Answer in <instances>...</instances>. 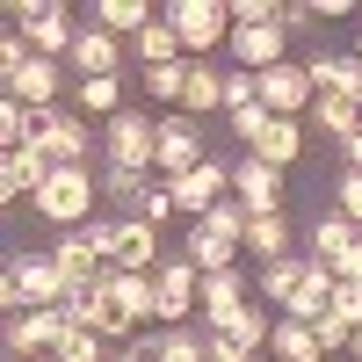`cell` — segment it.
I'll list each match as a JSON object with an SVG mask.
<instances>
[{
	"label": "cell",
	"mask_w": 362,
	"mask_h": 362,
	"mask_svg": "<svg viewBox=\"0 0 362 362\" xmlns=\"http://www.w3.org/2000/svg\"><path fill=\"white\" fill-rule=\"evenodd\" d=\"M95 203H102V167H58L44 189L29 196V210H37L44 225H58V232L95 225Z\"/></svg>",
	"instance_id": "1"
},
{
	"label": "cell",
	"mask_w": 362,
	"mask_h": 362,
	"mask_svg": "<svg viewBox=\"0 0 362 362\" xmlns=\"http://www.w3.org/2000/svg\"><path fill=\"white\" fill-rule=\"evenodd\" d=\"M8 22L22 29V44L37 51V58H73V44H80V29H73V8L66 0H15L8 8Z\"/></svg>",
	"instance_id": "2"
},
{
	"label": "cell",
	"mask_w": 362,
	"mask_h": 362,
	"mask_svg": "<svg viewBox=\"0 0 362 362\" xmlns=\"http://www.w3.org/2000/svg\"><path fill=\"white\" fill-rule=\"evenodd\" d=\"M174 22V37L189 58H210L218 44H232V0H167L160 8Z\"/></svg>",
	"instance_id": "3"
},
{
	"label": "cell",
	"mask_w": 362,
	"mask_h": 362,
	"mask_svg": "<svg viewBox=\"0 0 362 362\" xmlns=\"http://www.w3.org/2000/svg\"><path fill=\"white\" fill-rule=\"evenodd\" d=\"M153 160H160V116L124 109V116H109V124H102V167H131V174H145Z\"/></svg>",
	"instance_id": "4"
},
{
	"label": "cell",
	"mask_w": 362,
	"mask_h": 362,
	"mask_svg": "<svg viewBox=\"0 0 362 362\" xmlns=\"http://www.w3.org/2000/svg\"><path fill=\"white\" fill-rule=\"evenodd\" d=\"M29 145H44L58 167H95V153H102V138L87 131V116H80V109H44Z\"/></svg>",
	"instance_id": "5"
},
{
	"label": "cell",
	"mask_w": 362,
	"mask_h": 362,
	"mask_svg": "<svg viewBox=\"0 0 362 362\" xmlns=\"http://www.w3.org/2000/svg\"><path fill=\"white\" fill-rule=\"evenodd\" d=\"M196 297H203V268H196L189 254H167V261L153 268V305H160V319H167V326L196 319Z\"/></svg>",
	"instance_id": "6"
},
{
	"label": "cell",
	"mask_w": 362,
	"mask_h": 362,
	"mask_svg": "<svg viewBox=\"0 0 362 362\" xmlns=\"http://www.w3.org/2000/svg\"><path fill=\"white\" fill-rule=\"evenodd\" d=\"M210 153H203V124H196V116H160V160H153V174L160 181H181V174H196Z\"/></svg>",
	"instance_id": "7"
},
{
	"label": "cell",
	"mask_w": 362,
	"mask_h": 362,
	"mask_svg": "<svg viewBox=\"0 0 362 362\" xmlns=\"http://www.w3.org/2000/svg\"><path fill=\"white\" fill-rule=\"evenodd\" d=\"M8 276L22 283V305H29V312H58V305L73 297L66 268H58L51 254H15V261H8Z\"/></svg>",
	"instance_id": "8"
},
{
	"label": "cell",
	"mask_w": 362,
	"mask_h": 362,
	"mask_svg": "<svg viewBox=\"0 0 362 362\" xmlns=\"http://www.w3.org/2000/svg\"><path fill=\"white\" fill-rule=\"evenodd\" d=\"M312 102H319V87H312L305 66H290V58H283V66L261 73V109H268V116H290V124H297V116H312Z\"/></svg>",
	"instance_id": "9"
},
{
	"label": "cell",
	"mask_w": 362,
	"mask_h": 362,
	"mask_svg": "<svg viewBox=\"0 0 362 362\" xmlns=\"http://www.w3.org/2000/svg\"><path fill=\"white\" fill-rule=\"evenodd\" d=\"M167 254H160V225H145V218H116V254L109 268H124V276H153Z\"/></svg>",
	"instance_id": "10"
},
{
	"label": "cell",
	"mask_w": 362,
	"mask_h": 362,
	"mask_svg": "<svg viewBox=\"0 0 362 362\" xmlns=\"http://www.w3.org/2000/svg\"><path fill=\"white\" fill-rule=\"evenodd\" d=\"M58 174V160L44 153V145H22V153H0V203H22V196H37L44 181Z\"/></svg>",
	"instance_id": "11"
},
{
	"label": "cell",
	"mask_w": 362,
	"mask_h": 362,
	"mask_svg": "<svg viewBox=\"0 0 362 362\" xmlns=\"http://www.w3.org/2000/svg\"><path fill=\"white\" fill-rule=\"evenodd\" d=\"M225 196H232V160H203L196 174L174 181V210H189V225L203 218L210 203H225Z\"/></svg>",
	"instance_id": "12"
},
{
	"label": "cell",
	"mask_w": 362,
	"mask_h": 362,
	"mask_svg": "<svg viewBox=\"0 0 362 362\" xmlns=\"http://www.w3.org/2000/svg\"><path fill=\"white\" fill-rule=\"evenodd\" d=\"M232 196L254 210V218H268V210H283V167H268V160H232Z\"/></svg>",
	"instance_id": "13"
},
{
	"label": "cell",
	"mask_w": 362,
	"mask_h": 362,
	"mask_svg": "<svg viewBox=\"0 0 362 362\" xmlns=\"http://www.w3.org/2000/svg\"><path fill=\"white\" fill-rule=\"evenodd\" d=\"M73 73L80 80H116V73H124V37H109L102 22H87L80 44H73Z\"/></svg>",
	"instance_id": "14"
},
{
	"label": "cell",
	"mask_w": 362,
	"mask_h": 362,
	"mask_svg": "<svg viewBox=\"0 0 362 362\" xmlns=\"http://www.w3.org/2000/svg\"><path fill=\"white\" fill-rule=\"evenodd\" d=\"M355 247H362V232L341 218V210H319V218H312V232H305V261H326V268H341Z\"/></svg>",
	"instance_id": "15"
},
{
	"label": "cell",
	"mask_w": 362,
	"mask_h": 362,
	"mask_svg": "<svg viewBox=\"0 0 362 362\" xmlns=\"http://www.w3.org/2000/svg\"><path fill=\"white\" fill-rule=\"evenodd\" d=\"M58 334H66V319H58V312H15V319H8V355H15V362H37V355L58 348Z\"/></svg>",
	"instance_id": "16"
},
{
	"label": "cell",
	"mask_w": 362,
	"mask_h": 362,
	"mask_svg": "<svg viewBox=\"0 0 362 362\" xmlns=\"http://www.w3.org/2000/svg\"><path fill=\"white\" fill-rule=\"evenodd\" d=\"M232 58H239V73H268V66H283V15H276V22H247V29H232Z\"/></svg>",
	"instance_id": "17"
},
{
	"label": "cell",
	"mask_w": 362,
	"mask_h": 362,
	"mask_svg": "<svg viewBox=\"0 0 362 362\" xmlns=\"http://www.w3.org/2000/svg\"><path fill=\"white\" fill-rule=\"evenodd\" d=\"M305 73H312L319 95H341V102H355V109H362V58H355V51H348V58L312 51V58H305Z\"/></svg>",
	"instance_id": "18"
},
{
	"label": "cell",
	"mask_w": 362,
	"mask_h": 362,
	"mask_svg": "<svg viewBox=\"0 0 362 362\" xmlns=\"http://www.w3.org/2000/svg\"><path fill=\"white\" fill-rule=\"evenodd\" d=\"M196 305H203V334H210V326H225L232 312L254 305V297H247V276H239V268H225V276H203V297H196Z\"/></svg>",
	"instance_id": "19"
},
{
	"label": "cell",
	"mask_w": 362,
	"mask_h": 362,
	"mask_svg": "<svg viewBox=\"0 0 362 362\" xmlns=\"http://www.w3.org/2000/svg\"><path fill=\"white\" fill-rule=\"evenodd\" d=\"M58 87H66V80H58L51 58H29V66L8 80V95H15L22 109H37V116H44V109H58Z\"/></svg>",
	"instance_id": "20"
},
{
	"label": "cell",
	"mask_w": 362,
	"mask_h": 362,
	"mask_svg": "<svg viewBox=\"0 0 362 362\" xmlns=\"http://www.w3.org/2000/svg\"><path fill=\"white\" fill-rule=\"evenodd\" d=\"M239 254H247V261H283L290 254V218H283V210H268V218H254L247 225V239H239Z\"/></svg>",
	"instance_id": "21"
},
{
	"label": "cell",
	"mask_w": 362,
	"mask_h": 362,
	"mask_svg": "<svg viewBox=\"0 0 362 362\" xmlns=\"http://www.w3.org/2000/svg\"><path fill=\"white\" fill-rule=\"evenodd\" d=\"M181 254H189L203 276H225V268H239L247 254L232 247V239H218V232H203V225H189V239H181Z\"/></svg>",
	"instance_id": "22"
},
{
	"label": "cell",
	"mask_w": 362,
	"mask_h": 362,
	"mask_svg": "<svg viewBox=\"0 0 362 362\" xmlns=\"http://www.w3.org/2000/svg\"><path fill=\"white\" fill-rule=\"evenodd\" d=\"M225 109V73L210 58H189V95H181V116H210Z\"/></svg>",
	"instance_id": "23"
},
{
	"label": "cell",
	"mask_w": 362,
	"mask_h": 362,
	"mask_svg": "<svg viewBox=\"0 0 362 362\" xmlns=\"http://www.w3.org/2000/svg\"><path fill=\"white\" fill-rule=\"evenodd\" d=\"M153 362H210V334H189V326H160L153 341H145Z\"/></svg>",
	"instance_id": "24"
},
{
	"label": "cell",
	"mask_w": 362,
	"mask_h": 362,
	"mask_svg": "<svg viewBox=\"0 0 362 362\" xmlns=\"http://www.w3.org/2000/svg\"><path fill=\"white\" fill-rule=\"evenodd\" d=\"M131 51H138V66H181V58H189V51H181V37H174V22H167V15H160V22H145L138 37H131Z\"/></svg>",
	"instance_id": "25"
},
{
	"label": "cell",
	"mask_w": 362,
	"mask_h": 362,
	"mask_svg": "<svg viewBox=\"0 0 362 362\" xmlns=\"http://www.w3.org/2000/svg\"><path fill=\"white\" fill-rule=\"evenodd\" d=\"M305 124H312L319 138H341V145H348V138L362 131V109H355V102H341V95H319V102H312V116H305Z\"/></svg>",
	"instance_id": "26"
},
{
	"label": "cell",
	"mask_w": 362,
	"mask_h": 362,
	"mask_svg": "<svg viewBox=\"0 0 362 362\" xmlns=\"http://www.w3.org/2000/svg\"><path fill=\"white\" fill-rule=\"evenodd\" d=\"M268 355H276V362H326V355H319V334H312L305 319H276V334H268Z\"/></svg>",
	"instance_id": "27"
},
{
	"label": "cell",
	"mask_w": 362,
	"mask_h": 362,
	"mask_svg": "<svg viewBox=\"0 0 362 362\" xmlns=\"http://www.w3.org/2000/svg\"><path fill=\"white\" fill-rule=\"evenodd\" d=\"M87 22H102L109 37H138L145 22H160V8H145V0H95V15Z\"/></svg>",
	"instance_id": "28"
},
{
	"label": "cell",
	"mask_w": 362,
	"mask_h": 362,
	"mask_svg": "<svg viewBox=\"0 0 362 362\" xmlns=\"http://www.w3.org/2000/svg\"><path fill=\"white\" fill-rule=\"evenodd\" d=\"M297 153H305V124H290V116H276L254 145V160H268V167H297Z\"/></svg>",
	"instance_id": "29"
},
{
	"label": "cell",
	"mask_w": 362,
	"mask_h": 362,
	"mask_svg": "<svg viewBox=\"0 0 362 362\" xmlns=\"http://www.w3.org/2000/svg\"><path fill=\"white\" fill-rule=\"evenodd\" d=\"M109 290H116V305L131 312V326L160 319V305H153V276H124V268H116V276H109Z\"/></svg>",
	"instance_id": "30"
},
{
	"label": "cell",
	"mask_w": 362,
	"mask_h": 362,
	"mask_svg": "<svg viewBox=\"0 0 362 362\" xmlns=\"http://www.w3.org/2000/svg\"><path fill=\"white\" fill-rule=\"evenodd\" d=\"M210 334H225V341H239L247 355H261V348H268V334H276V319H261V305H247V312H232L225 326H210Z\"/></svg>",
	"instance_id": "31"
},
{
	"label": "cell",
	"mask_w": 362,
	"mask_h": 362,
	"mask_svg": "<svg viewBox=\"0 0 362 362\" xmlns=\"http://www.w3.org/2000/svg\"><path fill=\"white\" fill-rule=\"evenodd\" d=\"M51 362H116V355H109V341L95 334V326H66L58 348H51Z\"/></svg>",
	"instance_id": "32"
},
{
	"label": "cell",
	"mask_w": 362,
	"mask_h": 362,
	"mask_svg": "<svg viewBox=\"0 0 362 362\" xmlns=\"http://www.w3.org/2000/svg\"><path fill=\"white\" fill-rule=\"evenodd\" d=\"M297 283H305V261H297V254L268 261V268H261V305H290V297H297Z\"/></svg>",
	"instance_id": "33"
},
{
	"label": "cell",
	"mask_w": 362,
	"mask_h": 362,
	"mask_svg": "<svg viewBox=\"0 0 362 362\" xmlns=\"http://www.w3.org/2000/svg\"><path fill=\"white\" fill-rule=\"evenodd\" d=\"M73 102H80V116H124V73L116 80H80Z\"/></svg>",
	"instance_id": "34"
},
{
	"label": "cell",
	"mask_w": 362,
	"mask_h": 362,
	"mask_svg": "<svg viewBox=\"0 0 362 362\" xmlns=\"http://www.w3.org/2000/svg\"><path fill=\"white\" fill-rule=\"evenodd\" d=\"M196 225H203V232H218V239H232V247H239V239H247V225H254V210L239 203V196H225V203H210V210H203Z\"/></svg>",
	"instance_id": "35"
},
{
	"label": "cell",
	"mask_w": 362,
	"mask_h": 362,
	"mask_svg": "<svg viewBox=\"0 0 362 362\" xmlns=\"http://www.w3.org/2000/svg\"><path fill=\"white\" fill-rule=\"evenodd\" d=\"M145 189H153L145 174H131V167H102V203H116L124 218L138 210V196H145Z\"/></svg>",
	"instance_id": "36"
},
{
	"label": "cell",
	"mask_w": 362,
	"mask_h": 362,
	"mask_svg": "<svg viewBox=\"0 0 362 362\" xmlns=\"http://www.w3.org/2000/svg\"><path fill=\"white\" fill-rule=\"evenodd\" d=\"M181 95H189V58L181 66H145V102H174L181 109Z\"/></svg>",
	"instance_id": "37"
},
{
	"label": "cell",
	"mask_w": 362,
	"mask_h": 362,
	"mask_svg": "<svg viewBox=\"0 0 362 362\" xmlns=\"http://www.w3.org/2000/svg\"><path fill=\"white\" fill-rule=\"evenodd\" d=\"M254 102H261V73H239V66H232V73H225V116L254 109Z\"/></svg>",
	"instance_id": "38"
},
{
	"label": "cell",
	"mask_w": 362,
	"mask_h": 362,
	"mask_svg": "<svg viewBox=\"0 0 362 362\" xmlns=\"http://www.w3.org/2000/svg\"><path fill=\"white\" fill-rule=\"evenodd\" d=\"M131 218H145V225H167V218H174V181H153V189L138 196V210H131Z\"/></svg>",
	"instance_id": "39"
},
{
	"label": "cell",
	"mask_w": 362,
	"mask_h": 362,
	"mask_svg": "<svg viewBox=\"0 0 362 362\" xmlns=\"http://www.w3.org/2000/svg\"><path fill=\"white\" fill-rule=\"evenodd\" d=\"M225 124H232V138H239V145H261V131L276 124V116H268V109L254 102V109H239V116H225Z\"/></svg>",
	"instance_id": "40"
},
{
	"label": "cell",
	"mask_w": 362,
	"mask_h": 362,
	"mask_svg": "<svg viewBox=\"0 0 362 362\" xmlns=\"http://www.w3.org/2000/svg\"><path fill=\"white\" fill-rule=\"evenodd\" d=\"M334 203H341V218L362 232V174H341V181H334Z\"/></svg>",
	"instance_id": "41"
},
{
	"label": "cell",
	"mask_w": 362,
	"mask_h": 362,
	"mask_svg": "<svg viewBox=\"0 0 362 362\" xmlns=\"http://www.w3.org/2000/svg\"><path fill=\"white\" fill-rule=\"evenodd\" d=\"M29 58H37V51L22 44V29H8V37H0V80H15V73L29 66Z\"/></svg>",
	"instance_id": "42"
},
{
	"label": "cell",
	"mask_w": 362,
	"mask_h": 362,
	"mask_svg": "<svg viewBox=\"0 0 362 362\" xmlns=\"http://www.w3.org/2000/svg\"><path fill=\"white\" fill-rule=\"evenodd\" d=\"M326 312H334V319H348V326H362V283H341Z\"/></svg>",
	"instance_id": "43"
},
{
	"label": "cell",
	"mask_w": 362,
	"mask_h": 362,
	"mask_svg": "<svg viewBox=\"0 0 362 362\" xmlns=\"http://www.w3.org/2000/svg\"><path fill=\"white\" fill-rule=\"evenodd\" d=\"M319 22V0H283V37L290 29H312Z\"/></svg>",
	"instance_id": "44"
},
{
	"label": "cell",
	"mask_w": 362,
	"mask_h": 362,
	"mask_svg": "<svg viewBox=\"0 0 362 362\" xmlns=\"http://www.w3.org/2000/svg\"><path fill=\"white\" fill-rule=\"evenodd\" d=\"M210 362H254L239 341H225V334H210Z\"/></svg>",
	"instance_id": "45"
},
{
	"label": "cell",
	"mask_w": 362,
	"mask_h": 362,
	"mask_svg": "<svg viewBox=\"0 0 362 362\" xmlns=\"http://www.w3.org/2000/svg\"><path fill=\"white\" fill-rule=\"evenodd\" d=\"M341 160H348V174H362V131H355V138L341 145Z\"/></svg>",
	"instance_id": "46"
},
{
	"label": "cell",
	"mask_w": 362,
	"mask_h": 362,
	"mask_svg": "<svg viewBox=\"0 0 362 362\" xmlns=\"http://www.w3.org/2000/svg\"><path fill=\"white\" fill-rule=\"evenodd\" d=\"M348 355H355V362H362V326H355V341H348Z\"/></svg>",
	"instance_id": "47"
},
{
	"label": "cell",
	"mask_w": 362,
	"mask_h": 362,
	"mask_svg": "<svg viewBox=\"0 0 362 362\" xmlns=\"http://www.w3.org/2000/svg\"><path fill=\"white\" fill-rule=\"evenodd\" d=\"M355 58H362V29H355Z\"/></svg>",
	"instance_id": "48"
},
{
	"label": "cell",
	"mask_w": 362,
	"mask_h": 362,
	"mask_svg": "<svg viewBox=\"0 0 362 362\" xmlns=\"http://www.w3.org/2000/svg\"><path fill=\"white\" fill-rule=\"evenodd\" d=\"M254 362H276V355H254Z\"/></svg>",
	"instance_id": "49"
},
{
	"label": "cell",
	"mask_w": 362,
	"mask_h": 362,
	"mask_svg": "<svg viewBox=\"0 0 362 362\" xmlns=\"http://www.w3.org/2000/svg\"><path fill=\"white\" fill-rule=\"evenodd\" d=\"M37 362H51V355H37Z\"/></svg>",
	"instance_id": "50"
}]
</instances>
